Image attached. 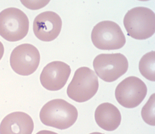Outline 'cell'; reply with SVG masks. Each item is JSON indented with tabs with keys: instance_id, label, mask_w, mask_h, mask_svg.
Here are the masks:
<instances>
[{
	"instance_id": "6da1fadb",
	"label": "cell",
	"mask_w": 155,
	"mask_h": 134,
	"mask_svg": "<svg viewBox=\"0 0 155 134\" xmlns=\"http://www.w3.org/2000/svg\"><path fill=\"white\" fill-rule=\"evenodd\" d=\"M42 123L45 125L63 130L72 126L78 117L75 107L61 99L51 100L42 107L40 114Z\"/></svg>"
},
{
	"instance_id": "e0dca14e",
	"label": "cell",
	"mask_w": 155,
	"mask_h": 134,
	"mask_svg": "<svg viewBox=\"0 0 155 134\" xmlns=\"http://www.w3.org/2000/svg\"><path fill=\"white\" fill-rule=\"evenodd\" d=\"M89 134H104L99 132H96L90 133Z\"/></svg>"
},
{
	"instance_id": "9a60e30c",
	"label": "cell",
	"mask_w": 155,
	"mask_h": 134,
	"mask_svg": "<svg viewBox=\"0 0 155 134\" xmlns=\"http://www.w3.org/2000/svg\"><path fill=\"white\" fill-rule=\"evenodd\" d=\"M5 49L3 45L0 42V60L2 59L4 53Z\"/></svg>"
},
{
	"instance_id": "8fae6325",
	"label": "cell",
	"mask_w": 155,
	"mask_h": 134,
	"mask_svg": "<svg viewBox=\"0 0 155 134\" xmlns=\"http://www.w3.org/2000/svg\"><path fill=\"white\" fill-rule=\"evenodd\" d=\"M34 123L28 114L21 112L6 116L0 124V134H31Z\"/></svg>"
},
{
	"instance_id": "3957f363",
	"label": "cell",
	"mask_w": 155,
	"mask_h": 134,
	"mask_svg": "<svg viewBox=\"0 0 155 134\" xmlns=\"http://www.w3.org/2000/svg\"><path fill=\"white\" fill-rule=\"evenodd\" d=\"M29 27L28 17L20 9L10 8L0 13V35L7 41H20L27 35Z\"/></svg>"
},
{
	"instance_id": "9c48e42d",
	"label": "cell",
	"mask_w": 155,
	"mask_h": 134,
	"mask_svg": "<svg viewBox=\"0 0 155 134\" xmlns=\"http://www.w3.org/2000/svg\"><path fill=\"white\" fill-rule=\"evenodd\" d=\"M62 25L61 19L55 12L46 11L41 13L35 18L33 30L36 37L44 42L55 40L59 35Z\"/></svg>"
},
{
	"instance_id": "5b68a950",
	"label": "cell",
	"mask_w": 155,
	"mask_h": 134,
	"mask_svg": "<svg viewBox=\"0 0 155 134\" xmlns=\"http://www.w3.org/2000/svg\"><path fill=\"white\" fill-rule=\"evenodd\" d=\"M91 39L96 47L103 50L120 49L126 42L125 37L119 25L109 21H101L94 27Z\"/></svg>"
},
{
	"instance_id": "4fadbf2b",
	"label": "cell",
	"mask_w": 155,
	"mask_h": 134,
	"mask_svg": "<svg viewBox=\"0 0 155 134\" xmlns=\"http://www.w3.org/2000/svg\"><path fill=\"white\" fill-rule=\"evenodd\" d=\"M155 51H152L144 55L139 63L141 74L147 79L155 81Z\"/></svg>"
},
{
	"instance_id": "ba28073f",
	"label": "cell",
	"mask_w": 155,
	"mask_h": 134,
	"mask_svg": "<svg viewBox=\"0 0 155 134\" xmlns=\"http://www.w3.org/2000/svg\"><path fill=\"white\" fill-rule=\"evenodd\" d=\"M40 61V55L37 48L26 43L19 45L12 52L10 59L13 70L17 74L28 76L37 69Z\"/></svg>"
},
{
	"instance_id": "7c38bea8",
	"label": "cell",
	"mask_w": 155,
	"mask_h": 134,
	"mask_svg": "<svg viewBox=\"0 0 155 134\" xmlns=\"http://www.w3.org/2000/svg\"><path fill=\"white\" fill-rule=\"evenodd\" d=\"M95 118L100 127L109 131L117 129L121 120L119 110L114 105L109 103H103L98 106L95 111Z\"/></svg>"
},
{
	"instance_id": "8992f818",
	"label": "cell",
	"mask_w": 155,
	"mask_h": 134,
	"mask_svg": "<svg viewBox=\"0 0 155 134\" xmlns=\"http://www.w3.org/2000/svg\"><path fill=\"white\" fill-rule=\"evenodd\" d=\"M93 65L98 76L107 82L117 80L126 72L128 68L127 59L121 53L100 54L94 59Z\"/></svg>"
},
{
	"instance_id": "52a82bcc",
	"label": "cell",
	"mask_w": 155,
	"mask_h": 134,
	"mask_svg": "<svg viewBox=\"0 0 155 134\" xmlns=\"http://www.w3.org/2000/svg\"><path fill=\"white\" fill-rule=\"evenodd\" d=\"M147 91V86L141 80L130 76L123 80L116 88L115 97L122 106L132 109L138 106L143 101Z\"/></svg>"
},
{
	"instance_id": "30bf717a",
	"label": "cell",
	"mask_w": 155,
	"mask_h": 134,
	"mask_svg": "<svg viewBox=\"0 0 155 134\" xmlns=\"http://www.w3.org/2000/svg\"><path fill=\"white\" fill-rule=\"evenodd\" d=\"M71 72L70 67L67 64L60 61L51 62L45 67L41 72V83L48 90H59L66 85Z\"/></svg>"
},
{
	"instance_id": "2e32d148",
	"label": "cell",
	"mask_w": 155,
	"mask_h": 134,
	"mask_svg": "<svg viewBox=\"0 0 155 134\" xmlns=\"http://www.w3.org/2000/svg\"><path fill=\"white\" fill-rule=\"evenodd\" d=\"M36 134H58L54 132L47 130H43L38 132Z\"/></svg>"
},
{
	"instance_id": "7a4b0ae2",
	"label": "cell",
	"mask_w": 155,
	"mask_h": 134,
	"mask_svg": "<svg viewBox=\"0 0 155 134\" xmlns=\"http://www.w3.org/2000/svg\"><path fill=\"white\" fill-rule=\"evenodd\" d=\"M124 24L128 36L137 40L146 39L155 33V13L147 8H134L127 13Z\"/></svg>"
},
{
	"instance_id": "277c9868",
	"label": "cell",
	"mask_w": 155,
	"mask_h": 134,
	"mask_svg": "<svg viewBox=\"0 0 155 134\" xmlns=\"http://www.w3.org/2000/svg\"><path fill=\"white\" fill-rule=\"evenodd\" d=\"M98 88V78L95 72L87 67H83L75 71L67 93L71 99L82 103L91 99Z\"/></svg>"
},
{
	"instance_id": "5bb4252c",
	"label": "cell",
	"mask_w": 155,
	"mask_h": 134,
	"mask_svg": "<svg viewBox=\"0 0 155 134\" xmlns=\"http://www.w3.org/2000/svg\"><path fill=\"white\" fill-rule=\"evenodd\" d=\"M142 118L147 124L155 126V93L151 96L141 112Z\"/></svg>"
}]
</instances>
